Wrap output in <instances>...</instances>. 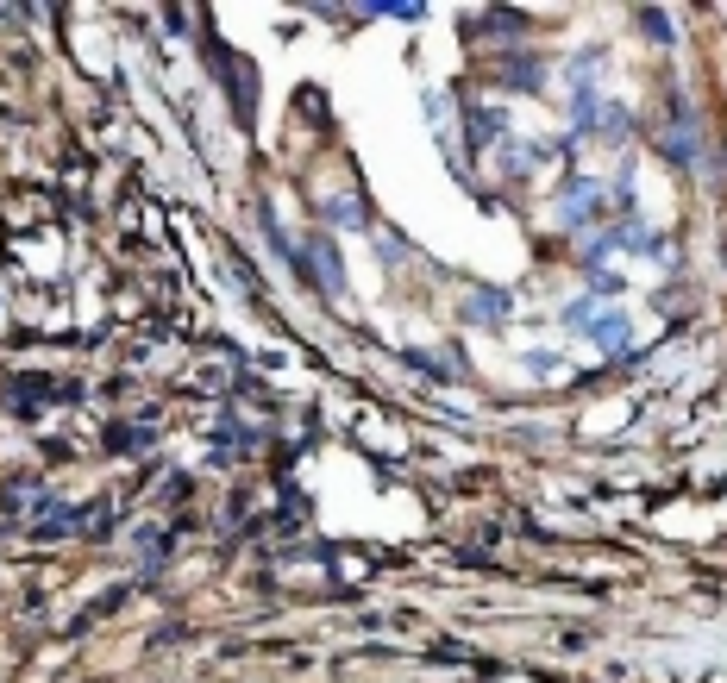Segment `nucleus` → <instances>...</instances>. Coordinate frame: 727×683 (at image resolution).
Segmentation results:
<instances>
[{"instance_id":"1","label":"nucleus","mask_w":727,"mask_h":683,"mask_svg":"<svg viewBox=\"0 0 727 683\" xmlns=\"http://www.w3.org/2000/svg\"><path fill=\"white\" fill-rule=\"evenodd\" d=\"M577 138H627V107L583 94V101H577Z\"/></svg>"},{"instance_id":"2","label":"nucleus","mask_w":727,"mask_h":683,"mask_svg":"<svg viewBox=\"0 0 727 683\" xmlns=\"http://www.w3.org/2000/svg\"><path fill=\"white\" fill-rule=\"evenodd\" d=\"M583 333H590L602 351H621V345H627V314H621V308H602V314H590V326H583Z\"/></svg>"},{"instance_id":"3","label":"nucleus","mask_w":727,"mask_h":683,"mask_svg":"<svg viewBox=\"0 0 727 683\" xmlns=\"http://www.w3.org/2000/svg\"><path fill=\"white\" fill-rule=\"evenodd\" d=\"M596 207V182H571L565 195H558V214H565V226H583Z\"/></svg>"},{"instance_id":"4","label":"nucleus","mask_w":727,"mask_h":683,"mask_svg":"<svg viewBox=\"0 0 727 683\" xmlns=\"http://www.w3.org/2000/svg\"><path fill=\"white\" fill-rule=\"evenodd\" d=\"M314 264H320V289H345V270H339V257H333V245H326V239H314Z\"/></svg>"},{"instance_id":"5","label":"nucleus","mask_w":727,"mask_h":683,"mask_svg":"<svg viewBox=\"0 0 727 683\" xmlns=\"http://www.w3.org/2000/svg\"><path fill=\"white\" fill-rule=\"evenodd\" d=\"M502 308H508V301H502V295H477V301H471V314H477L483 326H489V320H496Z\"/></svg>"},{"instance_id":"6","label":"nucleus","mask_w":727,"mask_h":683,"mask_svg":"<svg viewBox=\"0 0 727 683\" xmlns=\"http://www.w3.org/2000/svg\"><path fill=\"white\" fill-rule=\"evenodd\" d=\"M640 19H646V38H665V44L677 38V26H671V19H665V13H640Z\"/></svg>"},{"instance_id":"7","label":"nucleus","mask_w":727,"mask_h":683,"mask_svg":"<svg viewBox=\"0 0 727 683\" xmlns=\"http://www.w3.org/2000/svg\"><path fill=\"white\" fill-rule=\"evenodd\" d=\"M333 226H345V232L364 226V220H358V201H333Z\"/></svg>"},{"instance_id":"8","label":"nucleus","mask_w":727,"mask_h":683,"mask_svg":"<svg viewBox=\"0 0 727 683\" xmlns=\"http://www.w3.org/2000/svg\"><path fill=\"white\" fill-rule=\"evenodd\" d=\"M590 314H596L590 301H571V308H565V320H571V326H590Z\"/></svg>"}]
</instances>
